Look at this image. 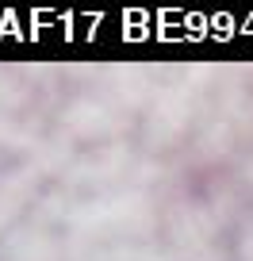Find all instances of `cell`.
I'll list each match as a JSON object with an SVG mask.
<instances>
[{
    "mask_svg": "<svg viewBox=\"0 0 253 261\" xmlns=\"http://www.w3.org/2000/svg\"><path fill=\"white\" fill-rule=\"evenodd\" d=\"M249 27H253V16H249V19H245V31H249Z\"/></svg>",
    "mask_w": 253,
    "mask_h": 261,
    "instance_id": "obj_1",
    "label": "cell"
}]
</instances>
